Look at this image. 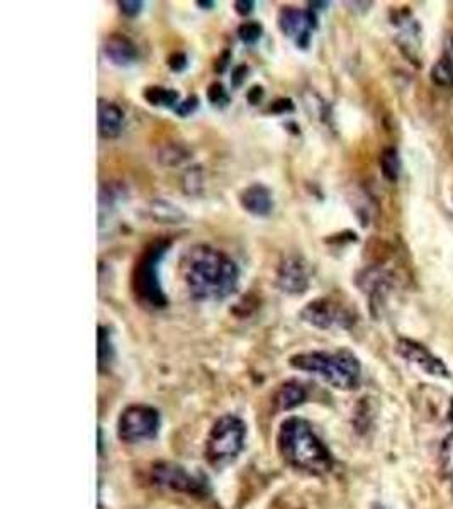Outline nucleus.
I'll list each match as a JSON object with an SVG mask.
<instances>
[{
	"instance_id": "nucleus-1",
	"label": "nucleus",
	"mask_w": 453,
	"mask_h": 509,
	"mask_svg": "<svg viewBox=\"0 0 453 509\" xmlns=\"http://www.w3.org/2000/svg\"><path fill=\"white\" fill-rule=\"evenodd\" d=\"M184 280L197 301H223L236 290L239 268L223 251L197 245L184 258Z\"/></svg>"
},
{
	"instance_id": "nucleus-2",
	"label": "nucleus",
	"mask_w": 453,
	"mask_h": 509,
	"mask_svg": "<svg viewBox=\"0 0 453 509\" xmlns=\"http://www.w3.org/2000/svg\"><path fill=\"white\" fill-rule=\"evenodd\" d=\"M278 448L285 462L298 471L320 476L333 465V456L324 443L316 437L309 423L299 417H290L282 423Z\"/></svg>"
},
{
	"instance_id": "nucleus-3",
	"label": "nucleus",
	"mask_w": 453,
	"mask_h": 509,
	"mask_svg": "<svg viewBox=\"0 0 453 509\" xmlns=\"http://www.w3.org/2000/svg\"><path fill=\"white\" fill-rule=\"evenodd\" d=\"M290 365L295 371L323 378L324 382L339 390L355 389L360 382V362L354 354L346 350L337 351V354H326V351L299 354L292 356Z\"/></svg>"
},
{
	"instance_id": "nucleus-4",
	"label": "nucleus",
	"mask_w": 453,
	"mask_h": 509,
	"mask_svg": "<svg viewBox=\"0 0 453 509\" xmlns=\"http://www.w3.org/2000/svg\"><path fill=\"white\" fill-rule=\"evenodd\" d=\"M170 241L165 238L155 239L146 246L139 260L133 268V285L134 297L141 306L150 309H163L167 306V295H165L162 284L158 278L160 262L167 255Z\"/></svg>"
},
{
	"instance_id": "nucleus-5",
	"label": "nucleus",
	"mask_w": 453,
	"mask_h": 509,
	"mask_svg": "<svg viewBox=\"0 0 453 509\" xmlns=\"http://www.w3.org/2000/svg\"><path fill=\"white\" fill-rule=\"evenodd\" d=\"M246 428L236 416H223L212 426L206 443L207 462L221 469L238 459L245 447Z\"/></svg>"
},
{
	"instance_id": "nucleus-6",
	"label": "nucleus",
	"mask_w": 453,
	"mask_h": 509,
	"mask_svg": "<svg viewBox=\"0 0 453 509\" xmlns=\"http://www.w3.org/2000/svg\"><path fill=\"white\" fill-rule=\"evenodd\" d=\"M160 428L158 411L150 406H129L123 411L117 423V434L123 442L136 443L151 440Z\"/></svg>"
},
{
	"instance_id": "nucleus-7",
	"label": "nucleus",
	"mask_w": 453,
	"mask_h": 509,
	"mask_svg": "<svg viewBox=\"0 0 453 509\" xmlns=\"http://www.w3.org/2000/svg\"><path fill=\"white\" fill-rule=\"evenodd\" d=\"M153 482L160 487H167V489L177 491V493H187L194 496H204L206 494V478L192 476L185 471L184 467L175 464H158L155 465Z\"/></svg>"
},
{
	"instance_id": "nucleus-8",
	"label": "nucleus",
	"mask_w": 453,
	"mask_h": 509,
	"mask_svg": "<svg viewBox=\"0 0 453 509\" xmlns=\"http://www.w3.org/2000/svg\"><path fill=\"white\" fill-rule=\"evenodd\" d=\"M317 26L316 14L312 9L299 11L294 7H284L278 12V28L285 36L294 38L295 45L306 50L311 41V33Z\"/></svg>"
},
{
	"instance_id": "nucleus-9",
	"label": "nucleus",
	"mask_w": 453,
	"mask_h": 509,
	"mask_svg": "<svg viewBox=\"0 0 453 509\" xmlns=\"http://www.w3.org/2000/svg\"><path fill=\"white\" fill-rule=\"evenodd\" d=\"M395 351H398L403 359H406L408 362L417 365L422 372L430 373V376L450 377L447 365L443 363L438 356L431 354L428 348L422 346L421 343L403 338L399 339L398 345H395Z\"/></svg>"
},
{
	"instance_id": "nucleus-10",
	"label": "nucleus",
	"mask_w": 453,
	"mask_h": 509,
	"mask_svg": "<svg viewBox=\"0 0 453 509\" xmlns=\"http://www.w3.org/2000/svg\"><path fill=\"white\" fill-rule=\"evenodd\" d=\"M300 317L309 324L316 328L328 329L334 324L343 326L345 321H351L345 311H342L337 304L331 302L329 299H317V301L309 302L306 307L300 311Z\"/></svg>"
},
{
	"instance_id": "nucleus-11",
	"label": "nucleus",
	"mask_w": 453,
	"mask_h": 509,
	"mask_svg": "<svg viewBox=\"0 0 453 509\" xmlns=\"http://www.w3.org/2000/svg\"><path fill=\"white\" fill-rule=\"evenodd\" d=\"M277 285L287 294H304L309 287V277L302 262L298 258H285L277 272Z\"/></svg>"
},
{
	"instance_id": "nucleus-12",
	"label": "nucleus",
	"mask_w": 453,
	"mask_h": 509,
	"mask_svg": "<svg viewBox=\"0 0 453 509\" xmlns=\"http://www.w3.org/2000/svg\"><path fill=\"white\" fill-rule=\"evenodd\" d=\"M104 55H106L109 62L117 65V67H128V65L136 62L138 50L136 45L128 36L114 33L104 43Z\"/></svg>"
},
{
	"instance_id": "nucleus-13",
	"label": "nucleus",
	"mask_w": 453,
	"mask_h": 509,
	"mask_svg": "<svg viewBox=\"0 0 453 509\" xmlns=\"http://www.w3.org/2000/svg\"><path fill=\"white\" fill-rule=\"evenodd\" d=\"M239 202H241V206L246 212L258 217L268 216L273 207L272 192H270L267 187L260 184L250 185L248 189L243 190L241 195H239Z\"/></svg>"
},
{
	"instance_id": "nucleus-14",
	"label": "nucleus",
	"mask_w": 453,
	"mask_h": 509,
	"mask_svg": "<svg viewBox=\"0 0 453 509\" xmlns=\"http://www.w3.org/2000/svg\"><path fill=\"white\" fill-rule=\"evenodd\" d=\"M99 133L106 139L116 138L121 133L124 123V112L114 102L99 101Z\"/></svg>"
},
{
	"instance_id": "nucleus-15",
	"label": "nucleus",
	"mask_w": 453,
	"mask_h": 509,
	"mask_svg": "<svg viewBox=\"0 0 453 509\" xmlns=\"http://www.w3.org/2000/svg\"><path fill=\"white\" fill-rule=\"evenodd\" d=\"M306 399V389L299 382L290 381L287 382L277 390L275 394V406L278 411H289V409L299 406Z\"/></svg>"
},
{
	"instance_id": "nucleus-16",
	"label": "nucleus",
	"mask_w": 453,
	"mask_h": 509,
	"mask_svg": "<svg viewBox=\"0 0 453 509\" xmlns=\"http://www.w3.org/2000/svg\"><path fill=\"white\" fill-rule=\"evenodd\" d=\"M143 97H145V101L148 104H151V106L177 107L180 94H178L177 90L165 89V87H148L145 92H143Z\"/></svg>"
},
{
	"instance_id": "nucleus-17",
	"label": "nucleus",
	"mask_w": 453,
	"mask_h": 509,
	"mask_svg": "<svg viewBox=\"0 0 453 509\" xmlns=\"http://www.w3.org/2000/svg\"><path fill=\"white\" fill-rule=\"evenodd\" d=\"M431 82L437 87H452L453 85V62L448 56H442L437 63L431 67L430 72Z\"/></svg>"
},
{
	"instance_id": "nucleus-18",
	"label": "nucleus",
	"mask_w": 453,
	"mask_h": 509,
	"mask_svg": "<svg viewBox=\"0 0 453 509\" xmlns=\"http://www.w3.org/2000/svg\"><path fill=\"white\" fill-rule=\"evenodd\" d=\"M381 172L389 182H395L399 178L400 158L395 148H386L381 153Z\"/></svg>"
},
{
	"instance_id": "nucleus-19",
	"label": "nucleus",
	"mask_w": 453,
	"mask_h": 509,
	"mask_svg": "<svg viewBox=\"0 0 453 509\" xmlns=\"http://www.w3.org/2000/svg\"><path fill=\"white\" fill-rule=\"evenodd\" d=\"M112 360H114V346H112L111 334L109 329L100 326L99 328V368L100 372H106Z\"/></svg>"
},
{
	"instance_id": "nucleus-20",
	"label": "nucleus",
	"mask_w": 453,
	"mask_h": 509,
	"mask_svg": "<svg viewBox=\"0 0 453 509\" xmlns=\"http://www.w3.org/2000/svg\"><path fill=\"white\" fill-rule=\"evenodd\" d=\"M440 462H442V471L448 478L453 481V433L442 443V450H440Z\"/></svg>"
},
{
	"instance_id": "nucleus-21",
	"label": "nucleus",
	"mask_w": 453,
	"mask_h": 509,
	"mask_svg": "<svg viewBox=\"0 0 453 509\" xmlns=\"http://www.w3.org/2000/svg\"><path fill=\"white\" fill-rule=\"evenodd\" d=\"M261 33H263V28H261V24L255 23V21L241 24L238 29L239 39H241L245 45H255V43L261 38Z\"/></svg>"
},
{
	"instance_id": "nucleus-22",
	"label": "nucleus",
	"mask_w": 453,
	"mask_h": 509,
	"mask_svg": "<svg viewBox=\"0 0 453 509\" xmlns=\"http://www.w3.org/2000/svg\"><path fill=\"white\" fill-rule=\"evenodd\" d=\"M207 99L214 106H226L229 101L228 94H226V89L221 84H212L207 90Z\"/></svg>"
},
{
	"instance_id": "nucleus-23",
	"label": "nucleus",
	"mask_w": 453,
	"mask_h": 509,
	"mask_svg": "<svg viewBox=\"0 0 453 509\" xmlns=\"http://www.w3.org/2000/svg\"><path fill=\"white\" fill-rule=\"evenodd\" d=\"M199 107V99L195 97V95H190V97H187L185 101L178 102V106L175 107V112L180 117H187L190 114H194L195 111H197Z\"/></svg>"
},
{
	"instance_id": "nucleus-24",
	"label": "nucleus",
	"mask_w": 453,
	"mask_h": 509,
	"mask_svg": "<svg viewBox=\"0 0 453 509\" xmlns=\"http://www.w3.org/2000/svg\"><path fill=\"white\" fill-rule=\"evenodd\" d=\"M119 9L124 16L136 17L143 11V2L141 0H123L119 2Z\"/></svg>"
},
{
	"instance_id": "nucleus-25",
	"label": "nucleus",
	"mask_w": 453,
	"mask_h": 509,
	"mask_svg": "<svg viewBox=\"0 0 453 509\" xmlns=\"http://www.w3.org/2000/svg\"><path fill=\"white\" fill-rule=\"evenodd\" d=\"M168 65L173 72H182L187 67V56L184 53H173L168 58Z\"/></svg>"
},
{
	"instance_id": "nucleus-26",
	"label": "nucleus",
	"mask_w": 453,
	"mask_h": 509,
	"mask_svg": "<svg viewBox=\"0 0 453 509\" xmlns=\"http://www.w3.org/2000/svg\"><path fill=\"white\" fill-rule=\"evenodd\" d=\"M270 111L275 112V114H284V112L294 111V106H292L290 99H280V101H275L270 106Z\"/></svg>"
},
{
	"instance_id": "nucleus-27",
	"label": "nucleus",
	"mask_w": 453,
	"mask_h": 509,
	"mask_svg": "<svg viewBox=\"0 0 453 509\" xmlns=\"http://www.w3.org/2000/svg\"><path fill=\"white\" fill-rule=\"evenodd\" d=\"M246 72L248 68L245 67V65H239V67H236L233 70V75H231V82H233L234 87H239L245 82L246 78Z\"/></svg>"
},
{
	"instance_id": "nucleus-28",
	"label": "nucleus",
	"mask_w": 453,
	"mask_h": 509,
	"mask_svg": "<svg viewBox=\"0 0 453 509\" xmlns=\"http://www.w3.org/2000/svg\"><path fill=\"white\" fill-rule=\"evenodd\" d=\"M253 7L255 2H251V0H238V2H234V9H236L239 16H248L253 11Z\"/></svg>"
},
{
	"instance_id": "nucleus-29",
	"label": "nucleus",
	"mask_w": 453,
	"mask_h": 509,
	"mask_svg": "<svg viewBox=\"0 0 453 509\" xmlns=\"http://www.w3.org/2000/svg\"><path fill=\"white\" fill-rule=\"evenodd\" d=\"M261 95H263V89H261V87H253V89L250 90V94H248V101L251 104H256L261 99Z\"/></svg>"
},
{
	"instance_id": "nucleus-30",
	"label": "nucleus",
	"mask_w": 453,
	"mask_h": 509,
	"mask_svg": "<svg viewBox=\"0 0 453 509\" xmlns=\"http://www.w3.org/2000/svg\"><path fill=\"white\" fill-rule=\"evenodd\" d=\"M197 6L202 7V9H212L216 6V2H202V0H199Z\"/></svg>"
},
{
	"instance_id": "nucleus-31",
	"label": "nucleus",
	"mask_w": 453,
	"mask_h": 509,
	"mask_svg": "<svg viewBox=\"0 0 453 509\" xmlns=\"http://www.w3.org/2000/svg\"><path fill=\"white\" fill-rule=\"evenodd\" d=\"M309 6H311V9H312V7H316V9H324V7H328V2H311V4H309Z\"/></svg>"
}]
</instances>
